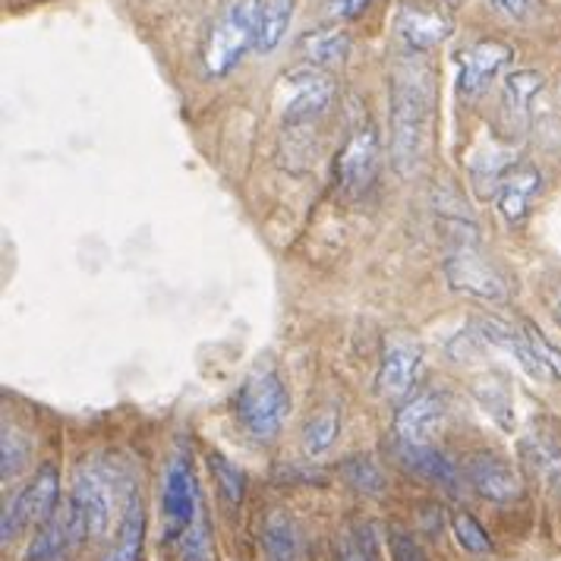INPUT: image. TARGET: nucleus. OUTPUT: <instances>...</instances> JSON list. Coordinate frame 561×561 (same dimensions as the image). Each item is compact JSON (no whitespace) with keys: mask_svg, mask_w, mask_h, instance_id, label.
Here are the masks:
<instances>
[{"mask_svg":"<svg viewBox=\"0 0 561 561\" xmlns=\"http://www.w3.org/2000/svg\"><path fill=\"white\" fill-rule=\"evenodd\" d=\"M398 38L404 45L408 54H423L438 48L442 42L451 38L455 32V20L451 13L442 7V3H433V0H404L401 10H398Z\"/></svg>","mask_w":561,"mask_h":561,"instance_id":"nucleus-7","label":"nucleus"},{"mask_svg":"<svg viewBox=\"0 0 561 561\" xmlns=\"http://www.w3.org/2000/svg\"><path fill=\"white\" fill-rule=\"evenodd\" d=\"M391 448H394L398 463L408 473H413L416 480L433 483L438 489H448V492H458L460 489V470L455 467V460L448 458V455H442L430 442H398L394 438Z\"/></svg>","mask_w":561,"mask_h":561,"instance_id":"nucleus-14","label":"nucleus"},{"mask_svg":"<svg viewBox=\"0 0 561 561\" xmlns=\"http://www.w3.org/2000/svg\"><path fill=\"white\" fill-rule=\"evenodd\" d=\"M26 460H28L26 438L16 433V430L3 426V438H0V473H3V483H10V480L23 470V463H26Z\"/></svg>","mask_w":561,"mask_h":561,"instance_id":"nucleus-32","label":"nucleus"},{"mask_svg":"<svg viewBox=\"0 0 561 561\" xmlns=\"http://www.w3.org/2000/svg\"><path fill=\"white\" fill-rule=\"evenodd\" d=\"M337 433H341V416H337V410H319L307 426H304V451H307V458L325 455L334 442H337Z\"/></svg>","mask_w":561,"mask_h":561,"instance_id":"nucleus-25","label":"nucleus"},{"mask_svg":"<svg viewBox=\"0 0 561 561\" xmlns=\"http://www.w3.org/2000/svg\"><path fill=\"white\" fill-rule=\"evenodd\" d=\"M70 502L79 511V517L89 530V539H102L111 527L114 502H111V485L95 467H79L73 489H70Z\"/></svg>","mask_w":561,"mask_h":561,"instance_id":"nucleus-12","label":"nucleus"},{"mask_svg":"<svg viewBox=\"0 0 561 561\" xmlns=\"http://www.w3.org/2000/svg\"><path fill=\"white\" fill-rule=\"evenodd\" d=\"M334 561H382L379 534L373 524L354 520L344 527V534L334 542Z\"/></svg>","mask_w":561,"mask_h":561,"instance_id":"nucleus-23","label":"nucleus"},{"mask_svg":"<svg viewBox=\"0 0 561 561\" xmlns=\"http://www.w3.org/2000/svg\"><path fill=\"white\" fill-rule=\"evenodd\" d=\"M294 3L297 0H265L262 3V23H259V38H255V51L268 54L278 48L294 20Z\"/></svg>","mask_w":561,"mask_h":561,"instance_id":"nucleus-24","label":"nucleus"},{"mask_svg":"<svg viewBox=\"0 0 561 561\" xmlns=\"http://www.w3.org/2000/svg\"><path fill=\"white\" fill-rule=\"evenodd\" d=\"M262 549L268 561H300L304 559V534L294 517L284 511H272L262 530Z\"/></svg>","mask_w":561,"mask_h":561,"instance_id":"nucleus-20","label":"nucleus"},{"mask_svg":"<svg viewBox=\"0 0 561 561\" xmlns=\"http://www.w3.org/2000/svg\"><path fill=\"white\" fill-rule=\"evenodd\" d=\"M520 458L536 480L549 489H561V445L546 433L524 435L520 442Z\"/></svg>","mask_w":561,"mask_h":561,"instance_id":"nucleus-19","label":"nucleus"},{"mask_svg":"<svg viewBox=\"0 0 561 561\" xmlns=\"http://www.w3.org/2000/svg\"><path fill=\"white\" fill-rule=\"evenodd\" d=\"M473 398L483 404V410L502 426V430H511L514 426V408H511V391L499 379H477L473 382Z\"/></svg>","mask_w":561,"mask_h":561,"instance_id":"nucleus-26","label":"nucleus"},{"mask_svg":"<svg viewBox=\"0 0 561 561\" xmlns=\"http://www.w3.org/2000/svg\"><path fill=\"white\" fill-rule=\"evenodd\" d=\"M511 45L495 42V38H483L470 48L460 51V73H458V95L460 99H480L489 82L502 73V67H508Z\"/></svg>","mask_w":561,"mask_h":561,"instance_id":"nucleus-11","label":"nucleus"},{"mask_svg":"<svg viewBox=\"0 0 561 561\" xmlns=\"http://www.w3.org/2000/svg\"><path fill=\"white\" fill-rule=\"evenodd\" d=\"M542 190V174L534 164H511L495 186V205L508 225H520Z\"/></svg>","mask_w":561,"mask_h":561,"instance_id":"nucleus-15","label":"nucleus"},{"mask_svg":"<svg viewBox=\"0 0 561 561\" xmlns=\"http://www.w3.org/2000/svg\"><path fill=\"white\" fill-rule=\"evenodd\" d=\"M420 363H423V351L410 341H394L388 344L382 354V366H379V394L388 401H398V398H408L416 382V373H420Z\"/></svg>","mask_w":561,"mask_h":561,"instance_id":"nucleus-17","label":"nucleus"},{"mask_svg":"<svg viewBox=\"0 0 561 561\" xmlns=\"http://www.w3.org/2000/svg\"><path fill=\"white\" fill-rule=\"evenodd\" d=\"M142 546H146V505H142L139 489L129 483L124 489V511H121L117 536L102 561H142Z\"/></svg>","mask_w":561,"mask_h":561,"instance_id":"nucleus-18","label":"nucleus"},{"mask_svg":"<svg viewBox=\"0 0 561 561\" xmlns=\"http://www.w3.org/2000/svg\"><path fill=\"white\" fill-rule=\"evenodd\" d=\"M391 164L401 178H416L423 168L435 124V70L420 57L408 54L391 70Z\"/></svg>","mask_w":561,"mask_h":561,"instance_id":"nucleus-1","label":"nucleus"},{"mask_svg":"<svg viewBox=\"0 0 561 561\" xmlns=\"http://www.w3.org/2000/svg\"><path fill=\"white\" fill-rule=\"evenodd\" d=\"M495 10H502L505 16H511V20H524L527 13H530V3L534 0H489Z\"/></svg>","mask_w":561,"mask_h":561,"instance_id":"nucleus-35","label":"nucleus"},{"mask_svg":"<svg viewBox=\"0 0 561 561\" xmlns=\"http://www.w3.org/2000/svg\"><path fill=\"white\" fill-rule=\"evenodd\" d=\"M379 158H382V139L379 129L373 124L359 127L351 133V139L344 142V149L337 154V183L347 193H359L366 190L376 171H379Z\"/></svg>","mask_w":561,"mask_h":561,"instance_id":"nucleus-10","label":"nucleus"},{"mask_svg":"<svg viewBox=\"0 0 561 561\" xmlns=\"http://www.w3.org/2000/svg\"><path fill=\"white\" fill-rule=\"evenodd\" d=\"M208 467H211V473H215V483L221 489L225 502H228V505H240L243 495H247V473H243L237 463H230L225 455H218V451L208 455Z\"/></svg>","mask_w":561,"mask_h":561,"instance_id":"nucleus-31","label":"nucleus"},{"mask_svg":"<svg viewBox=\"0 0 561 561\" xmlns=\"http://www.w3.org/2000/svg\"><path fill=\"white\" fill-rule=\"evenodd\" d=\"M89 539V530L73 508V502H67L64 508H57L45 520L38 524V534L28 542L26 561H70L79 546Z\"/></svg>","mask_w":561,"mask_h":561,"instance_id":"nucleus-9","label":"nucleus"},{"mask_svg":"<svg viewBox=\"0 0 561 561\" xmlns=\"http://www.w3.org/2000/svg\"><path fill=\"white\" fill-rule=\"evenodd\" d=\"M290 413V394L275 369H259L237 391V420L255 442H272Z\"/></svg>","mask_w":561,"mask_h":561,"instance_id":"nucleus-3","label":"nucleus"},{"mask_svg":"<svg viewBox=\"0 0 561 561\" xmlns=\"http://www.w3.org/2000/svg\"><path fill=\"white\" fill-rule=\"evenodd\" d=\"M552 312H556V319H559V325H561V297L552 304Z\"/></svg>","mask_w":561,"mask_h":561,"instance_id":"nucleus-36","label":"nucleus"},{"mask_svg":"<svg viewBox=\"0 0 561 561\" xmlns=\"http://www.w3.org/2000/svg\"><path fill=\"white\" fill-rule=\"evenodd\" d=\"M57 499H60V470L54 463H42L28 485H23V492L3 508L0 517L3 546H10L32 524H45L57 511Z\"/></svg>","mask_w":561,"mask_h":561,"instance_id":"nucleus-4","label":"nucleus"},{"mask_svg":"<svg viewBox=\"0 0 561 561\" xmlns=\"http://www.w3.org/2000/svg\"><path fill=\"white\" fill-rule=\"evenodd\" d=\"M391 559L394 561H430V556L423 552V546L416 542V536L408 534V530H391Z\"/></svg>","mask_w":561,"mask_h":561,"instance_id":"nucleus-33","label":"nucleus"},{"mask_svg":"<svg viewBox=\"0 0 561 561\" xmlns=\"http://www.w3.org/2000/svg\"><path fill=\"white\" fill-rule=\"evenodd\" d=\"M467 480L485 502H495V505H514L524 495V480L517 477V470L508 460L489 451H480L467 460Z\"/></svg>","mask_w":561,"mask_h":561,"instance_id":"nucleus-13","label":"nucleus"},{"mask_svg":"<svg viewBox=\"0 0 561 561\" xmlns=\"http://www.w3.org/2000/svg\"><path fill=\"white\" fill-rule=\"evenodd\" d=\"M259 23H262V0H225L221 13L205 32V73L211 79L228 77L230 70L243 60V54L255 48Z\"/></svg>","mask_w":561,"mask_h":561,"instance_id":"nucleus-2","label":"nucleus"},{"mask_svg":"<svg viewBox=\"0 0 561 561\" xmlns=\"http://www.w3.org/2000/svg\"><path fill=\"white\" fill-rule=\"evenodd\" d=\"M351 51V35L344 28H312L300 38V54L309 67H325L334 60H344Z\"/></svg>","mask_w":561,"mask_h":561,"instance_id":"nucleus-22","label":"nucleus"},{"mask_svg":"<svg viewBox=\"0 0 561 561\" xmlns=\"http://www.w3.org/2000/svg\"><path fill=\"white\" fill-rule=\"evenodd\" d=\"M546 79L536 70H514L502 85V111L514 127H524L530 117V104L542 92Z\"/></svg>","mask_w":561,"mask_h":561,"instance_id":"nucleus-21","label":"nucleus"},{"mask_svg":"<svg viewBox=\"0 0 561 561\" xmlns=\"http://www.w3.org/2000/svg\"><path fill=\"white\" fill-rule=\"evenodd\" d=\"M445 416V398L433 388H420L410 394L394 413V438L398 442H430V433Z\"/></svg>","mask_w":561,"mask_h":561,"instance_id":"nucleus-16","label":"nucleus"},{"mask_svg":"<svg viewBox=\"0 0 561 561\" xmlns=\"http://www.w3.org/2000/svg\"><path fill=\"white\" fill-rule=\"evenodd\" d=\"M442 272L451 290L467 294V297H477L485 304H505L511 297L508 280L502 278L483 255L477 253V247H463L455 250L442 262Z\"/></svg>","mask_w":561,"mask_h":561,"instance_id":"nucleus-8","label":"nucleus"},{"mask_svg":"<svg viewBox=\"0 0 561 561\" xmlns=\"http://www.w3.org/2000/svg\"><path fill=\"white\" fill-rule=\"evenodd\" d=\"M203 492L196 483L193 463L186 458H171L161 483V517H164V536L161 542L178 546V539L186 534V527L199 517L203 511Z\"/></svg>","mask_w":561,"mask_h":561,"instance_id":"nucleus-5","label":"nucleus"},{"mask_svg":"<svg viewBox=\"0 0 561 561\" xmlns=\"http://www.w3.org/2000/svg\"><path fill=\"white\" fill-rule=\"evenodd\" d=\"M451 534L458 539L460 549L470 556H489L492 552V536L485 534V527L470 511H451Z\"/></svg>","mask_w":561,"mask_h":561,"instance_id":"nucleus-27","label":"nucleus"},{"mask_svg":"<svg viewBox=\"0 0 561 561\" xmlns=\"http://www.w3.org/2000/svg\"><path fill=\"white\" fill-rule=\"evenodd\" d=\"M280 111L290 127L322 117L334 102V79L319 67H297L280 77Z\"/></svg>","mask_w":561,"mask_h":561,"instance_id":"nucleus-6","label":"nucleus"},{"mask_svg":"<svg viewBox=\"0 0 561 561\" xmlns=\"http://www.w3.org/2000/svg\"><path fill=\"white\" fill-rule=\"evenodd\" d=\"M325 3H329L332 16H337V20H357L369 10L373 0H325Z\"/></svg>","mask_w":561,"mask_h":561,"instance_id":"nucleus-34","label":"nucleus"},{"mask_svg":"<svg viewBox=\"0 0 561 561\" xmlns=\"http://www.w3.org/2000/svg\"><path fill=\"white\" fill-rule=\"evenodd\" d=\"M341 477L363 495H385V489H388L385 473L376 467V460L369 458H347L341 463Z\"/></svg>","mask_w":561,"mask_h":561,"instance_id":"nucleus-30","label":"nucleus"},{"mask_svg":"<svg viewBox=\"0 0 561 561\" xmlns=\"http://www.w3.org/2000/svg\"><path fill=\"white\" fill-rule=\"evenodd\" d=\"M180 561H215V546H211V527H208V514L205 508L199 517L186 527V534L178 539Z\"/></svg>","mask_w":561,"mask_h":561,"instance_id":"nucleus-28","label":"nucleus"},{"mask_svg":"<svg viewBox=\"0 0 561 561\" xmlns=\"http://www.w3.org/2000/svg\"><path fill=\"white\" fill-rule=\"evenodd\" d=\"M524 341L534 354L536 366L542 373V379H552V382H561V351L546 337V334L536 329L534 322H524Z\"/></svg>","mask_w":561,"mask_h":561,"instance_id":"nucleus-29","label":"nucleus"}]
</instances>
